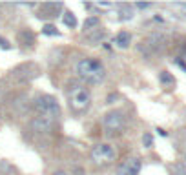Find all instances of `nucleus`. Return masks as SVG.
I'll use <instances>...</instances> for the list:
<instances>
[{
  "label": "nucleus",
  "instance_id": "obj_14",
  "mask_svg": "<svg viewBox=\"0 0 186 175\" xmlns=\"http://www.w3.org/2000/svg\"><path fill=\"white\" fill-rule=\"evenodd\" d=\"M99 18L97 17H88L86 20H84V29H88V31H93V28H97L99 26Z\"/></svg>",
  "mask_w": 186,
  "mask_h": 175
},
{
  "label": "nucleus",
  "instance_id": "obj_5",
  "mask_svg": "<svg viewBox=\"0 0 186 175\" xmlns=\"http://www.w3.org/2000/svg\"><path fill=\"white\" fill-rule=\"evenodd\" d=\"M115 157H117V152H115L113 146L110 144H95L91 150V159L97 162V164H110L113 162Z\"/></svg>",
  "mask_w": 186,
  "mask_h": 175
},
{
  "label": "nucleus",
  "instance_id": "obj_17",
  "mask_svg": "<svg viewBox=\"0 0 186 175\" xmlns=\"http://www.w3.org/2000/svg\"><path fill=\"white\" fill-rule=\"evenodd\" d=\"M42 33H44V35H48V37H59V35H60L59 29H57L55 26H51V24H46V26L42 28Z\"/></svg>",
  "mask_w": 186,
  "mask_h": 175
},
{
  "label": "nucleus",
  "instance_id": "obj_11",
  "mask_svg": "<svg viewBox=\"0 0 186 175\" xmlns=\"http://www.w3.org/2000/svg\"><path fill=\"white\" fill-rule=\"evenodd\" d=\"M119 15H121V20H132L133 18V8L130 4H121L119 6Z\"/></svg>",
  "mask_w": 186,
  "mask_h": 175
},
{
  "label": "nucleus",
  "instance_id": "obj_4",
  "mask_svg": "<svg viewBox=\"0 0 186 175\" xmlns=\"http://www.w3.org/2000/svg\"><path fill=\"white\" fill-rule=\"evenodd\" d=\"M126 124V117H124L122 111H110V113L104 115L102 119V126L106 130V135H113L119 133Z\"/></svg>",
  "mask_w": 186,
  "mask_h": 175
},
{
  "label": "nucleus",
  "instance_id": "obj_13",
  "mask_svg": "<svg viewBox=\"0 0 186 175\" xmlns=\"http://www.w3.org/2000/svg\"><path fill=\"white\" fill-rule=\"evenodd\" d=\"M62 20H64V24H66L68 28H77V17H75L73 11H64Z\"/></svg>",
  "mask_w": 186,
  "mask_h": 175
},
{
  "label": "nucleus",
  "instance_id": "obj_2",
  "mask_svg": "<svg viewBox=\"0 0 186 175\" xmlns=\"http://www.w3.org/2000/svg\"><path fill=\"white\" fill-rule=\"evenodd\" d=\"M35 110L39 111V115L48 117L51 121L60 117V106L57 102V99L51 95H39L35 99Z\"/></svg>",
  "mask_w": 186,
  "mask_h": 175
},
{
  "label": "nucleus",
  "instance_id": "obj_9",
  "mask_svg": "<svg viewBox=\"0 0 186 175\" xmlns=\"http://www.w3.org/2000/svg\"><path fill=\"white\" fill-rule=\"evenodd\" d=\"M59 9H62V4H60V2H48V4H42L39 18H46V17H57V11H59Z\"/></svg>",
  "mask_w": 186,
  "mask_h": 175
},
{
  "label": "nucleus",
  "instance_id": "obj_6",
  "mask_svg": "<svg viewBox=\"0 0 186 175\" xmlns=\"http://www.w3.org/2000/svg\"><path fill=\"white\" fill-rule=\"evenodd\" d=\"M166 42H168L166 35H163V33H152V35L141 44V51H144L146 55L157 53V51H161V49L166 46Z\"/></svg>",
  "mask_w": 186,
  "mask_h": 175
},
{
  "label": "nucleus",
  "instance_id": "obj_7",
  "mask_svg": "<svg viewBox=\"0 0 186 175\" xmlns=\"http://www.w3.org/2000/svg\"><path fill=\"white\" fill-rule=\"evenodd\" d=\"M141 168H142L141 159L139 157H130V159H126L122 164H121L119 175H139Z\"/></svg>",
  "mask_w": 186,
  "mask_h": 175
},
{
  "label": "nucleus",
  "instance_id": "obj_1",
  "mask_svg": "<svg viewBox=\"0 0 186 175\" xmlns=\"http://www.w3.org/2000/svg\"><path fill=\"white\" fill-rule=\"evenodd\" d=\"M77 73L88 84H101L106 77L104 66L97 59H82L77 64Z\"/></svg>",
  "mask_w": 186,
  "mask_h": 175
},
{
  "label": "nucleus",
  "instance_id": "obj_3",
  "mask_svg": "<svg viewBox=\"0 0 186 175\" xmlns=\"http://www.w3.org/2000/svg\"><path fill=\"white\" fill-rule=\"evenodd\" d=\"M91 102V93L88 88H73L70 93V106L75 111H84L90 108Z\"/></svg>",
  "mask_w": 186,
  "mask_h": 175
},
{
  "label": "nucleus",
  "instance_id": "obj_21",
  "mask_svg": "<svg viewBox=\"0 0 186 175\" xmlns=\"http://www.w3.org/2000/svg\"><path fill=\"white\" fill-rule=\"evenodd\" d=\"M135 6H137V9H148V8H152L150 2H137Z\"/></svg>",
  "mask_w": 186,
  "mask_h": 175
},
{
  "label": "nucleus",
  "instance_id": "obj_22",
  "mask_svg": "<svg viewBox=\"0 0 186 175\" xmlns=\"http://www.w3.org/2000/svg\"><path fill=\"white\" fill-rule=\"evenodd\" d=\"M0 46H2L4 49H9V42H8V40H4V39H0Z\"/></svg>",
  "mask_w": 186,
  "mask_h": 175
},
{
  "label": "nucleus",
  "instance_id": "obj_8",
  "mask_svg": "<svg viewBox=\"0 0 186 175\" xmlns=\"http://www.w3.org/2000/svg\"><path fill=\"white\" fill-rule=\"evenodd\" d=\"M31 130L37 131V133H49L53 130V121L48 119V117H42V115H37L33 121H31Z\"/></svg>",
  "mask_w": 186,
  "mask_h": 175
},
{
  "label": "nucleus",
  "instance_id": "obj_18",
  "mask_svg": "<svg viewBox=\"0 0 186 175\" xmlns=\"http://www.w3.org/2000/svg\"><path fill=\"white\" fill-rule=\"evenodd\" d=\"M170 8H172V9H175L179 15L186 17V2H175V4H170Z\"/></svg>",
  "mask_w": 186,
  "mask_h": 175
},
{
  "label": "nucleus",
  "instance_id": "obj_15",
  "mask_svg": "<svg viewBox=\"0 0 186 175\" xmlns=\"http://www.w3.org/2000/svg\"><path fill=\"white\" fill-rule=\"evenodd\" d=\"M159 80L164 84V86H166V84H168V86H173V84H175V79H173V77H172L168 71H163V73H161V75H159Z\"/></svg>",
  "mask_w": 186,
  "mask_h": 175
},
{
  "label": "nucleus",
  "instance_id": "obj_19",
  "mask_svg": "<svg viewBox=\"0 0 186 175\" xmlns=\"http://www.w3.org/2000/svg\"><path fill=\"white\" fill-rule=\"evenodd\" d=\"M142 144H144V148H152V144H153V137H152V133L142 135Z\"/></svg>",
  "mask_w": 186,
  "mask_h": 175
},
{
  "label": "nucleus",
  "instance_id": "obj_24",
  "mask_svg": "<svg viewBox=\"0 0 186 175\" xmlns=\"http://www.w3.org/2000/svg\"><path fill=\"white\" fill-rule=\"evenodd\" d=\"M157 131H159V133L163 135V137H166V135H168V133H166V131H164V130H161V128H159V130H157Z\"/></svg>",
  "mask_w": 186,
  "mask_h": 175
},
{
  "label": "nucleus",
  "instance_id": "obj_20",
  "mask_svg": "<svg viewBox=\"0 0 186 175\" xmlns=\"http://www.w3.org/2000/svg\"><path fill=\"white\" fill-rule=\"evenodd\" d=\"M173 175H186V166L184 164H177L173 170Z\"/></svg>",
  "mask_w": 186,
  "mask_h": 175
},
{
  "label": "nucleus",
  "instance_id": "obj_25",
  "mask_svg": "<svg viewBox=\"0 0 186 175\" xmlns=\"http://www.w3.org/2000/svg\"><path fill=\"white\" fill-rule=\"evenodd\" d=\"M53 175H66V173H64V172H55Z\"/></svg>",
  "mask_w": 186,
  "mask_h": 175
},
{
  "label": "nucleus",
  "instance_id": "obj_23",
  "mask_svg": "<svg viewBox=\"0 0 186 175\" xmlns=\"http://www.w3.org/2000/svg\"><path fill=\"white\" fill-rule=\"evenodd\" d=\"M113 100H117V95H113V93H111V95L108 97V104H113Z\"/></svg>",
  "mask_w": 186,
  "mask_h": 175
},
{
  "label": "nucleus",
  "instance_id": "obj_10",
  "mask_svg": "<svg viewBox=\"0 0 186 175\" xmlns=\"http://www.w3.org/2000/svg\"><path fill=\"white\" fill-rule=\"evenodd\" d=\"M130 42H132V35H130L128 31H121V33L115 37V44H117V48H121V49H126V48L130 46Z\"/></svg>",
  "mask_w": 186,
  "mask_h": 175
},
{
  "label": "nucleus",
  "instance_id": "obj_16",
  "mask_svg": "<svg viewBox=\"0 0 186 175\" xmlns=\"http://www.w3.org/2000/svg\"><path fill=\"white\" fill-rule=\"evenodd\" d=\"M18 39H20V40L24 42V44H28V42H29V44H33V42H35V35H33L31 31L24 29V31L20 33V35H18Z\"/></svg>",
  "mask_w": 186,
  "mask_h": 175
},
{
  "label": "nucleus",
  "instance_id": "obj_12",
  "mask_svg": "<svg viewBox=\"0 0 186 175\" xmlns=\"http://www.w3.org/2000/svg\"><path fill=\"white\" fill-rule=\"evenodd\" d=\"M104 37H106V29H95L93 33H90L86 39H88V42H90L91 46H95V44H99L101 40H104Z\"/></svg>",
  "mask_w": 186,
  "mask_h": 175
}]
</instances>
